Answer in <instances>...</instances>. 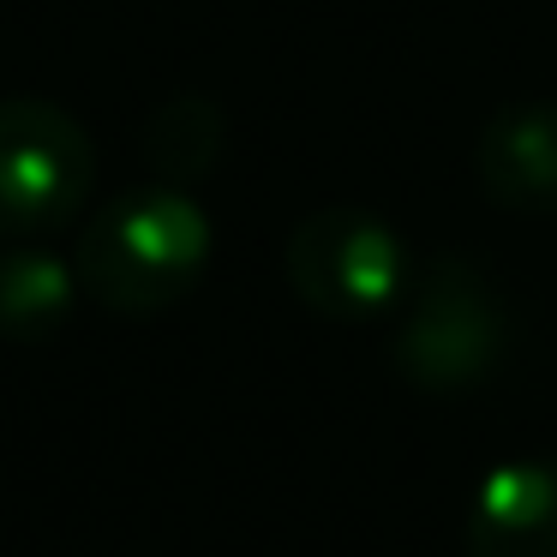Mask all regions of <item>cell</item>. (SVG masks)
Segmentation results:
<instances>
[{"mask_svg":"<svg viewBox=\"0 0 557 557\" xmlns=\"http://www.w3.org/2000/svg\"><path fill=\"white\" fill-rule=\"evenodd\" d=\"M210 264V216L181 186L121 193L78 234V288L121 318H150L181 306Z\"/></svg>","mask_w":557,"mask_h":557,"instance_id":"cell-1","label":"cell"},{"mask_svg":"<svg viewBox=\"0 0 557 557\" xmlns=\"http://www.w3.org/2000/svg\"><path fill=\"white\" fill-rule=\"evenodd\" d=\"M509 306L497 282L468 258H432L413 276L396 324V372L425 396H461L480 389L509 360Z\"/></svg>","mask_w":557,"mask_h":557,"instance_id":"cell-2","label":"cell"},{"mask_svg":"<svg viewBox=\"0 0 557 557\" xmlns=\"http://www.w3.org/2000/svg\"><path fill=\"white\" fill-rule=\"evenodd\" d=\"M288 282L318 318H336V324H366V318H384L389 306L408 300L413 288V264L401 234L384 216L354 205H330L312 210L300 228L288 234Z\"/></svg>","mask_w":557,"mask_h":557,"instance_id":"cell-3","label":"cell"},{"mask_svg":"<svg viewBox=\"0 0 557 557\" xmlns=\"http://www.w3.org/2000/svg\"><path fill=\"white\" fill-rule=\"evenodd\" d=\"M97 145L49 97H0V234L37 240L90 205Z\"/></svg>","mask_w":557,"mask_h":557,"instance_id":"cell-4","label":"cell"},{"mask_svg":"<svg viewBox=\"0 0 557 557\" xmlns=\"http://www.w3.org/2000/svg\"><path fill=\"white\" fill-rule=\"evenodd\" d=\"M461 545L468 557H557V456H521L485 473Z\"/></svg>","mask_w":557,"mask_h":557,"instance_id":"cell-5","label":"cell"},{"mask_svg":"<svg viewBox=\"0 0 557 557\" xmlns=\"http://www.w3.org/2000/svg\"><path fill=\"white\" fill-rule=\"evenodd\" d=\"M473 169L492 205L557 216V102H509L485 121Z\"/></svg>","mask_w":557,"mask_h":557,"instance_id":"cell-6","label":"cell"},{"mask_svg":"<svg viewBox=\"0 0 557 557\" xmlns=\"http://www.w3.org/2000/svg\"><path fill=\"white\" fill-rule=\"evenodd\" d=\"M78 270L49 246H7L0 252V336L7 342H49L66 330L78 306Z\"/></svg>","mask_w":557,"mask_h":557,"instance_id":"cell-7","label":"cell"},{"mask_svg":"<svg viewBox=\"0 0 557 557\" xmlns=\"http://www.w3.org/2000/svg\"><path fill=\"white\" fill-rule=\"evenodd\" d=\"M222 138H228V121L210 97H169L145 121V157L162 174V186H186L222 162Z\"/></svg>","mask_w":557,"mask_h":557,"instance_id":"cell-8","label":"cell"}]
</instances>
